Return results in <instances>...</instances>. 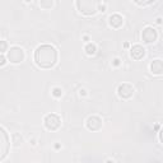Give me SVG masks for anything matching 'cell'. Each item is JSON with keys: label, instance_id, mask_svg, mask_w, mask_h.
Listing matches in <instances>:
<instances>
[{"label": "cell", "instance_id": "6", "mask_svg": "<svg viewBox=\"0 0 163 163\" xmlns=\"http://www.w3.org/2000/svg\"><path fill=\"white\" fill-rule=\"evenodd\" d=\"M142 40H143V42H145V44H154V42L158 40L157 29L150 27V25L145 27L142 32Z\"/></svg>", "mask_w": 163, "mask_h": 163}, {"label": "cell", "instance_id": "2", "mask_svg": "<svg viewBox=\"0 0 163 163\" xmlns=\"http://www.w3.org/2000/svg\"><path fill=\"white\" fill-rule=\"evenodd\" d=\"M79 13L84 15H94L98 12V3L93 0H78L75 3Z\"/></svg>", "mask_w": 163, "mask_h": 163}, {"label": "cell", "instance_id": "5", "mask_svg": "<svg viewBox=\"0 0 163 163\" xmlns=\"http://www.w3.org/2000/svg\"><path fill=\"white\" fill-rule=\"evenodd\" d=\"M134 92H135V88L130 83H122L117 87V94L122 99H130L134 96Z\"/></svg>", "mask_w": 163, "mask_h": 163}, {"label": "cell", "instance_id": "17", "mask_svg": "<svg viewBox=\"0 0 163 163\" xmlns=\"http://www.w3.org/2000/svg\"><path fill=\"white\" fill-rule=\"evenodd\" d=\"M5 56H4V54H2V56H0V66H4L5 65Z\"/></svg>", "mask_w": 163, "mask_h": 163}, {"label": "cell", "instance_id": "21", "mask_svg": "<svg viewBox=\"0 0 163 163\" xmlns=\"http://www.w3.org/2000/svg\"><path fill=\"white\" fill-rule=\"evenodd\" d=\"M106 163H115V161H114V159H107Z\"/></svg>", "mask_w": 163, "mask_h": 163}, {"label": "cell", "instance_id": "19", "mask_svg": "<svg viewBox=\"0 0 163 163\" xmlns=\"http://www.w3.org/2000/svg\"><path fill=\"white\" fill-rule=\"evenodd\" d=\"M112 64H114L115 66H118V65H120V59H115Z\"/></svg>", "mask_w": 163, "mask_h": 163}, {"label": "cell", "instance_id": "12", "mask_svg": "<svg viewBox=\"0 0 163 163\" xmlns=\"http://www.w3.org/2000/svg\"><path fill=\"white\" fill-rule=\"evenodd\" d=\"M84 50H85V52H87V55L93 56V55H96V52H97V46L94 44H92V42H88V44L85 45Z\"/></svg>", "mask_w": 163, "mask_h": 163}, {"label": "cell", "instance_id": "16", "mask_svg": "<svg viewBox=\"0 0 163 163\" xmlns=\"http://www.w3.org/2000/svg\"><path fill=\"white\" fill-rule=\"evenodd\" d=\"M106 10V3H98V12H105Z\"/></svg>", "mask_w": 163, "mask_h": 163}, {"label": "cell", "instance_id": "14", "mask_svg": "<svg viewBox=\"0 0 163 163\" xmlns=\"http://www.w3.org/2000/svg\"><path fill=\"white\" fill-rule=\"evenodd\" d=\"M51 93H52V96H54V97L60 98V97L63 96V89L60 88V87H55V88H52V92H51Z\"/></svg>", "mask_w": 163, "mask_h": 163}, {"label": "cell", "instance_id": "15", "mask_svg": "<svg viewBox=\"0 0 163 163\" xmlns=\"http://www.w3.org/2000/svg\"><path fill=\"white\" fill-rule=\"evenodd\" d=\"M0 45H2V49H0V51H2V54H4L6 51V41H0Z\"/></svg>", "mask_w": 163, "mask_h": 163}, {"label": "cell", "instance_id": "1", "mask_svg": "<svg viewBox=\"0 0 163 163\" xmlns=\"http://www.w3.org/2000/svg\"><path fill=\"white\" fill-rule=\"evenodd\" d=\"M35 63L41 69H51L57 64L59 52L52 45H40L35 50Z\"/></svg>", "mask_w": 163, "mask_h": 163}, {"label": "cell", "instance_id": "11", "mask_svg": "<svg viewBox=\"0 0 163 163\" xmlns=\"http://www.w3.org/2000/svg\"><path fill=\"white\" fill-rule=\"evenodd\" d=\"M108 24L112 28H120L124 24V18L122 15H120L118 13H114L108 17Z\"/></svg>", "mask_w": 163, "mask_h": 163}, {"label": "cell", "instance_id": "8", "mask_svg": "<svg viewBox=\"0 0 163 163\" xmlns=\"http://www.w3.org/2000/svg\"><path fill=\"white\" fill-rule=\"evenodd\" d=\"M102 125H103V121H102V118L99 116H89L87 118V121H85V126H87L88 130L91 131H98L99 129L102 127Z\"/></svg>", "mask_w": 163, "mask_h": 163}, {"label": "cell", "instance_id": "20", "mask_svg": "<svg viewBox=\"0 0 163 163\" xmlns=\"http://www.w3.org/2000/svg\"><path fill=\"white\" fill-rule=\"evenodd\" d=\"M79 93H80V96H82V94H83V96H85V94H87V91H85V89H80Z\"/></svg>", "mask_w": 163, "mask_h": 163}, {"label": "cell", "instance_id": "22", "mask_svg": "<svg viewBox=\"0 0 163 163\" xmlns=\"http://www.w3.org/2000/svg\"><path fill=\"white\" fill-rule=\"evenodd\" d=\"M157 23H158V24H161V23H162V19H161V18H158V19H157Z\"/></svg>", "mask_w": 163, "mask_h": 163}, {"label": "cell", "instance_id": "10", "mask_svg": "<svg viewBox=\"0 0 163 163\" xmlns=\"http://www.w3.org/2000/svg\"><path fill=\"white\" fill-rule=\"evenodd\" d=\"M145 54H147L145 52V49L142 45H134L130 49V56L134 60H142L145 56Z\"/></svg>", "mask_w": 163, "mask_h": 163}, {"label": "cell", "instance_id": "7", "mask_svg": "<svg viewBox=\"0 0 163 163\" xmlns=\"http://www.w3.org/2000/svg\"><path fill=\"white\" fill-rule=\"evenodd\" d=\"M0 138H2V156H0V159L4 161L8 152H9V147H10L9 135H8L4 127H0Z\"/></svg>", "mask_w": 163, "mask_h": 163}, {"label": "cell", "instance_id": "3", "mask_svg": "<svg viewBox=\"0 0 163 163\" xmlns=\"http://www.w3.org/2000/svg\"><path fill=\"white\" fill-rule=\"evenodd\" d=\"M25 59V52L24 50L19 46H13L8 50V60L12 64H19L22 61H24Z\"/></svg>", "mask_w": 163, "mask_h": 163}, {"label": "cell", "instance_id": "9", "mask_svg": "<svg viewBox=\"0 0 163 163\" xmlns=\"http://www.w3.org/2000/svg\"><path fill=\"white\" fill-rule=\"evenodd\" d=\"M149 70L153 75H162L163 74V60L161 59L152 60V63L149 64Z\"/></svg>", "mask_w": 163, "mask_h": 163}, {"label": "cell", "instance_id": "4", "mask_svg": "<svg viewBox=\"0 0 163 163\" xmlns=\"http://www.w3.org/2000/svg\"><path fill=\"white\" fill-rule=\"evenodd\" d=\"M44 125L47 130L50 131H56L57 129L61 126V118H60L56 114H49L44 118Z\"/></svg>", "mask_w": 163, "mask_h": 163}, {"label": "cell", "instance_id": "18", "mask_svg": "<svg viewBox=\"0 0 163 163\" xmlns=\"http://www.w3.org/2000/svg\"><path fill=\"white\" fill-rule=\"evenodd\" d=\"M158 136H159V142H161V143H162V145H163V126H162V129L159 130Z\"/></svg>", "mask_w": 163, "mask_h": 163}, {"label": "cell", "instance_id": "13", "mask_svg": "<svg viewBox=\"0 0 163 163\" xmlns=\"http://www.w3.org/2000/svg\"><path fill=\"white\" fill-rule=\"evenodd\" d=\"M40 6L42 8V9H51V8L54 6V2H51V0H49V2H45V0H42V2H40Z\"/></svg>", "mask_w": 163, "mask_h": 163}]
</instances>
